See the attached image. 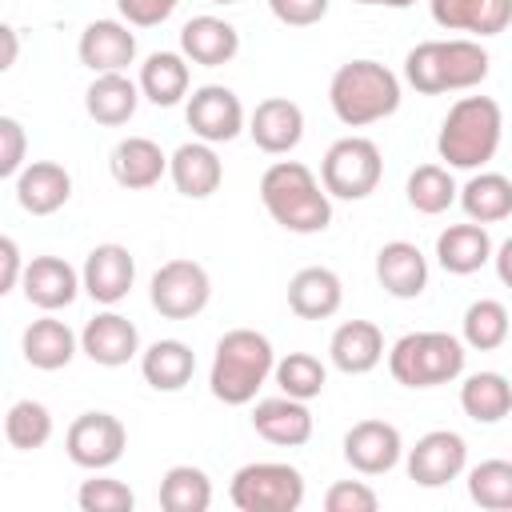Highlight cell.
Segmentation results:
<instances>
[{"instance_id":"cell-1","label":"cell","mask_w":512,"mask_h":512,"mask_svg":"<svg viewBox=\"0 0 512 512\" xmlns=\"http://www.w3.org/2000/svg\"><path fill=\"white\" fill-rule=\"evenodd\" d=\"M260 204L284 232L296 236H312L332 224V196L316 180V172L300 160H276L264 168Z\"/></svg>"},{"instance_id":"cell-2","label":"cell","mask_w":512,"mask_h":512,"mask_svg":"<svg viewBox=\"0 0 512 512\" xmlns=\"http://www.w3.org/2000/svg\"><path fill=\"white\" fill-rule=\"evenodd\" d=\"M276 368V352L272 340L256 328H232L216 340V356L208 368V388L220 404H252L256 392L264 388V380Z\"/></svg>"},{"instance_id":"cell-3","label":"cell","mask_w":512,"mask_h":512,"mask_svg":"<svg viewBox=\"0 0 512 512\" xmlns=\"http://www.w3.org/2000/svg\"><path fill=\"white\" fill-rule=\"evenodd\" d=\"M328 104L340 124L368 128L400 108V76L380 60H348L328 80Z\"/></svg>"},{"instance_id":"cell-4","label":"cell","mask_w":512,"mask_h":512,"mask_svg":"<svg viewBox=\"0 0 512 512\" xmlns=\"http://www.w3.org/2000/svg\"><path fill=\"white\" fill-rule=\"evenodd\" d=\"M500 136H504V112L492 96H460L444 124H440V136H436V152L448 168H464V172H476L484 168L496 148H500Z\"/></svg>"},{"instance_id":"cell-5","label":"cell","mask_w":512,"mask_h":512,"mask_svg":"<svg viewBox=\"0 0 512 512\" xmlns=\"http://www.w3.org/2000/svg\"><path fill=\"white\" fill-rule=\"evenodd\" d=\"M388 372L404 388L452 384L464 372V340L448 332H404L388 352Z\"/></svg>"},{"instance_id":"cell-6","label":"cell","mask_w":512,"mask_h":512,"mask_svg":"<svg viewBox=\"0 0 512 512\" xmlns=\"http://www.w3.org/2000/svg\"><path fill=\"white\" fill-rule=\"evenodd\" d=\"M228 500L240 512H296L304 504V476L280 460H252L236 468Z\"/></svg>"},{"instance_id":"cell-7","label":"cell","mask_w":512,"mask_h":512,"mask_svg":"<svg viewBox=\"0 0 512 512\" xmlns=\"http://www.w3.org/2000/svg\"><path fill=\"white\" fill-rule=\"evenodd\" d=\"M384 176V156L368 136H340L320 160V184L336 200H364Z\"/></svg>"},{"instance_id":"cell-8","label":"cell","mask_w":512,"mask_h":512,"mask_svg":"<svg viewBox=\"0 0 512 512\" xmlns=\"http://www.w3.org/2000/svg\"><path fill=\"white\" fill-rule=\"evenodd\" d=\"M148 300L152 308L164 316V320H192L208 308L212 300V280H208V268L196 264V260H164L156 272H152V284H148Z\"/></svg>"},{"instance_id":"cell-9","label":"cell","mask_w":512,"mask_h":512,"mask_svg":"<svg viewBox=\"0 0 512 512\" xmlns=\"http://www.w3.org/2000/svg\"><path fill=\"white\" fill-rule=\"evenodd\" d=\"M128 448V428L112 412H80L64 432V452L76 468L104 472Z\"/></svg>"},{"instance_id":"cell-10","label":"cell","mask_w":512,"mask_h":512,"mask_svg":"<svg viewBox=\"0 0 512 512\" xmlns=\"http://www.w3.org/2000/svg\"><path fill=\"white\" fill-rule=\"evenodd\" d=\"M404 468L408 480H416L420 488H444L468 468V444L452 428H432L408 448Z\"/></svg>"},{"instance_id":"cell-11","label":"cell","mask_w":512,"mask_h":512,"mask_svg":"<svg viewBox=\"0 0 512 512\" xmlns=\"http://www.w3.org/2000/svg\"><path fill=\"white\" fill-rule=\"evenodd\" d=\"M184 120H188L196 140L228 144L244 132V104L224 84H200L184 104Z\"/></svg>"},{"instance_id":"cell-12","label":"cell","mask_w":512,"mask_h":512,"mask_svg":"<svg viewBox=\"0 0 512 512\" xmlns=\"http://www.w3.org/2000/svg\"><path fill=\"white\" fill-rule=\"evenodd\" d=\"M400 456H404V440L400 428L388 420H356L344 432V460L360 476H384L400 464Z\"/></svg>"},{"instance_id":"cell-13","label":"cell","mask_w":512,"mask_h":512,"mask_svg":"<svg viewBox=\"0 0 512 512\" xmlns=\"http://www.w3.org/2000/svg\"><path fill=\"white\" fill-rule=\"evenodd\" d=\"M80 280H84V292L96 304L112 308V304H120L132 292V284H136V260H132V252L124 244H112V240L108 244H96L88 252V260H84V268H80Z\"/></svg>"},{"instance_id":"cell-14","label":"cell","mask_w":512,"mask_h":512,"mask_svg":"<svg viewBox=\"0 0 512 512\" xmlns=\"http://www.w3.org/2000/svg\"><path fill=\"white\" fill-rule=\"evenodd\" d=\"M80 64L100 76V72H124L136 60V32L128 20H92L80 32Z\"/></svg>"},{"instance_id":"cell-15","label":"cell","mask_w":512,"mask_h":512,"mask_svg":"<svg viewBox=\"0 0 512 512\" xmlns=\"http://www.w3.org/2000/svg\"><path fill=\"white\" fill-rule=\"evenodd\" d=\"M248 136L268 156H288L304 140V112L288 96H268L248 116Z\"/></svg>"},{"instance_id":"cell-16","label":"cell","mask_w":512,"mask_h":512,"mask_svg":"<svg viewBox=\"0 0 512 512\" xmlns=\"http://www.w3.org/2000/svg\"><path fill=\"white\" fill-rule=\"evenodd\" d=\"M80 288H84L80 272L68 260H60V256H32L28 268H24V280H20L24 300L32 308H40V312L68 308L80 296Z\"/></svg>"},{"instance_id":"cell-17","label":"cell","mask_w":512,"mask_h":512,"mask_svg":"<svg viewBox=\"0 0 512 512\" xmlns=\"http://www.w3.org/2000/svg\"><path fill=\"white\" fill-rule=\"evenodd\" d=\"M80 352L100 368H120L140 352V332L120 312H96L80 332Z\"/></svg>"},{"instance_id":"cell-18","label":"cell","mask_w":512,"mask_h":512,"mask_svg":"<svg viewBox=\"0 0 512 512\" xmlns=\"http://www.w3.org/2000/svg\"><path fill=\"white\" fill-rule=\"evenodd\" d=\"M12 184H16V204L28 216H52V212H60L72 200V176L56 160H32V164H24Z\"/></svg>"},{"instance_id":"cell-19","label":"cell","mask_w":512,"mask_h":512,"mask_svg":"<svg viewBox=\"0 0 512 512\" xmlns=\"http://www.w3.org/2000/svg\"><path fill=\"white\" fill-rule=\"evenodd\" d=\"M252 428H256V436H264L276 448H300V444L312 440L308 400H296V396H284V392L280 396H268V400H256Z\"/></svg>"},{"instance_id":"cell-20","label":"cell","mask_w":512,"mask_h":512,"mask_svg":"<svg viewBox=\"0 0 512 512\" xmlns=\"http://www.w3.org/2000/svg\"><path fill=\"white\" fill-rule=\"evenodd\" d=\"M108 168H112V180L120 188L144 192V188H156L160 184V176L168 172V156H164V148L152 136H124L112 148Z\"/></svg>"},{"instance_id":"cell-21","label":"cell","mask_w":512,"mask_h":512,"mask_svg":"<svg viewBox=\"0 0 512 512\" xmlns=\"http://www.w3.org/2000/svg\"><path fill=\"white\" fill-rule=\"evenodd\" d=\"M168 176H172L180 196L208 200L224 180V164H220V156L208 140H188L168 156Z\"/></svg>"},{"instance_id":"cell-22","label":"cell","mask_w":512,"mask_h":512,"mask_svg":"<svg viewBox=\"0 0 512 512\" xmlns=\"http://www.w3.org/2000/svg\"><path fill=\"white\" fill-rule=\"evenodd\" d=\"M376 280L396 300H416L428 288V260L412 240H388L376 252Z\"/></svg>"},{"instance_id":"cell-23","label":"cell","mask_w":512,"mask_h":512,"mask_svg":"<svg viewBox=\"0 0 512 512\" xmlns=\"http://www.w3.org/2000/svg\"><path fill=\"white\" fill-rule=\"evenodd\" d=\"M340 304H344V284L324 264H308L288 280V308L300 320H328L340 312Z\"/></svg>"},{"instance_id":"cell-24","label":"cell","mask_w":512,"mask_h":512,"mask_svg":"<svg viewBox=\"0 0 512 512\" xmlns=\"http://www.w3.org/2000/svg\"><path fill=\"white\" fill-rule=\"evenodd\" d=\"M328 360L344 376H364L384 360V332L372 320H344L328 340Z\"/></svg>"},{"instance_id":"cell-25","label":"cell","mask_w":512,"mask_h":512,"mask_svg":"<svg viewBox=\"0 0 512 512\" xmlns=\"http://www.w3.org/2000/svg\"><path fill=\"white\" fill-rule=\"evenodd\" d=\"M180 52L200 68H220V64L236 60L240 32L220 16H192L180 28Z\"/></svg>"},{"instance_id":"cell-26","label":"cell","mask_w":512,"mask_h":512,"mask_svg":"<svg viewBox=\"0 0 512 512\" xmlns=\"http://www.w3.org/2000/svg\"><path fill=\"white\" fill-rule=\"evenodd\" d=\"M76 348H80V336H76L64 320H56L52 312H44L40 320H32V324L24 328V336H20L24 360H28L32 368H40V372L68 368L72 356H76Z\"/></svg>"},{"instance_id":"cell-27","label":"cell","mask_w":512,"mask_h":512,"mask_svg":"<svg viewBox=\"0 0 512 512\" xmlns=\"http://www.w3.org/2000/svg\"><path fill=\"white\" fill-rule=\"evenodd\" d=\"M492 236L484 224L468 220V224H448L440 236H436V260L444 272L452 276H472L480 272L488 260H492Z\"/></svg>"},{"instance_id":"cell-28","label":"cell","mask_w":512,"mask_h":512,"mask_svg":"<svg viewBox=\"0 0 512 512\" xmlns=\"http://www.w3.org/2000/svg\"><path fill=\"white\" fill-rule=\"evenodd\" d=\"M140 96H144L140 84H132L124 72H100V76L88 84V92H84V108H88V116H92L96 124L120 128V124H128V120L136 116Z\"/></svg>"},{"instance_id":"cell-29","label":"cell","mask_w":512,"mask_h":512,"mask_svg":"<svg viewBox=\"0 0 512 512\" xmlns=\"http://www.w3.org/2000/svg\"><path fill=\"white\" fill-rule=\"evenodd\" d=\"M196 372V352L184 340H156L140 352V376L156 392H180Z\"/></svg>"},{"instance_id":"cell-30","label":"cell","mask_w":512,"mask_h":512,"mask_svg":"<svg viewBox=\"0 0 512 512\" xmlns=\"http://www.w3.org/2000/svg\"><path fill=\"white\" fill-rule=\"evenodd\" d=\"M188 56L184 52H152L140 64V92L144 100H152L156 108H172L188 96Z\"/></svg>"},{"instance_id":"cell-31","label":"cell","mask_w":512,"mask_h":512,"mask_svg":"<svg viewBox=\"0 0 512 512\" xmlns=\"http://www.w3.org/2000/svg\"><path fill=\"white\" fill-rule=\"evenodd\" d=\"M460 408L476 424H500L512 412V380L500 372H472L460 384Z\"/></svg>"},{"instance_id":"cell-32","label":"cell","mask_w":512,"mask_h":512,"mask_svg":"<svg viewBox=\"0 0 512 512\" xmlns=\"http://www.w3.org/2000/svg\"><path fill=\"white\" fill-rule=\"evenodd\" d=\"M460 208L476 224H496L512 216V180L504 172H476L460 188Z\"/></svg>"},{"instance_id":"cell-33","label":"cell","mask_w":512,"mask_h":512,"mask_svg":"<svg viewBox=\"0 0 512 512\" xmlns=\"http://www.w3.org/2000/svg\"><path fill=\"white\" fill-rule=\"evenodd\" d=\"M212 480L196 464H172L160 476V508L164 512H208Z\"/></svg>"},{"instance_id":"cell-34","label":"cell","mask_w":512,"mask_h":512,"mask_svg":"<svg viewBox=\"0 0 512 512\" xmlns=\"http://www.w3.org/2000/svg\"><path fill=\"white\" fill-rule=\"evenodd\" d=\"M440 60H444V92H464V88L484 84L488 64H492L484 44L480 40H464V36L440 40Z\"/></svg>"},{"instance_id":"cell-35","label":"cell","mask_w":512,"mask_h":512,"mask_svg":"<svg viewBox=\"0 0 512 512\" xmlns=\"http://www.w3.org/2000/svg\"><path fill=\"white\" fill-rule=\"evenodd\" d=\"M404 192H408V204L416 212H424V216H440V212H448L460 200V188H456L448 164H420V168H412Z\"/></svg>"},{"instance_id":"cell-36","label":"cell","mask_w":512,"mask_h":512,"mask_svg":"<svg viewBox=\"0 0 512 512\" xmlns=\"http://www.w3.org/2000/svg\"><path fill=\"white\" fill-rule=\"evenodd\" d=\"M464 344L476 348V352H496L504 340H508V308L492 296H480L464 308Z\"/></svg>"},{"instance_id":"cell-37","label":"cell","mask_w":512,"mask_h":512,"mask_svg":"<svg viewBox=\"0 0 512 512\" xmlns=\"http://www.w3.org/2000/svg\"><path fill=\"white\" fill-rule=\"evenodd\" d=\"M4 440L16 452H36L52 440V412L40 400H16L4 416Z\"/></svg>"},{"instance_id":"cell-38","label":"cell","mask_w":512,"mask_h":512,"mask_svg":"<svg viewBox=\"0 0 512 512\" xmlns=\"http://www.w3.org/2000/svg\"><path fill=\"white\" fill-rule=\"evenodd\" d=\"M272 376H276L280 392L284 396H296V400H316L324 392V384H328V368L312 352H288V356H280L276 368H272Z\"/></svg>"},{"instance_id":"cell-39","label":"cell","mask_w":512,"mask_h":512,"mask_svg":"<svg viewBox=\"0 0 512 512\" xmlns=\"http://www.w3.org/2000/svg\"><path fill=\"white\" fill-rule=\"evenodd\" d=\"M468 496L488 512H512V460H480L468 468Z\"/></svg>"},{"instance_id":"cell-40","label":"cell","mask_w":512,"mask_h":512,"mask_svg":"<svg viewBox=\"0 0 512 512\" xmlns=\"http://www.w3.org/2000/svg\"><path fill=\"white\" fill-rule=\"evenodd\" d=\"M404 80L420 96H440L444 92V60H440V40H420L404 56Z\"/></svg>"},{"instance_id":"cell-41","label":"cell","mask_w":512,"mask_h":512,"mask_svg":"<svg viewBox=\"0 0 512 512\" xmlns=\"http://www.w3.org/2000/svg\"><path fill=\"white\" fill-rule=\"evenodd\" d=\"M76 504H80L84 512H132L136 492H132L124 480H112V476H92V480H84V484H80Z\"/></svg>"},{"instance_id":"cell-42","label":"cell","mask_w":512,"mask_h":512,"mask_svg":"<svg viewBox=\"0 0 512 512\" xmlns=\"http://www.w3.org/2000/svg\"><path fill=\"white\" fill-rule=\"evenodd\" d=\"M324 508L328 512H376L380 508V496L364 480H336L324 492Z\"/></svg>"},{"instance_id":"cell-43","label":"cell","mask_w":512,"mask_h":512,"mask_svg":"<svg viewBox=\"0 0 512 512\" xmlns=\"http://www.w3.org/2000/svg\"><path fill=\"white\" fill-rule=\"evenodd\" d=\"M24 152H28V136L24 124L16 116H0V176L16 180L24 168Z\"/></svg>"},{"instance_id":"cell-44","label":"cell","mask_w":512,"mask_h":512,"mask_svg":"<svg viewBox=\"0 0 512 512\" xmlns=\"http://www.w3.org/2000/svg\"><path fill=\"white\" fill-rule=\"evenodd\" d=\"M328 4L332 0H268L272 16L280 24H288V28H312V24H320L328 16Z\"/></svg>"},{"instance_id":"cell-45","label":"cell","mask_w":512,"mask_h":512,"mask_svg":"<svg viewBox=\"0 0 512 512\" xmlns=\"http://www.w3.org/2000/svg\"><path fill=\"white\" fill-rule=\"evenodd\" d=\"M180 0H116L120 16L132 24V28H156L164 24L172 12H176Z\"/></svg>"},{"instance_id":"cell-46","label":"cell","mask_w":512,"mask_h":512,"mask_svg":"<svg viewBox=\"0 0 512 512\" xmlns=\"http://www.w3.org/2000/svg\"><path fill=\"white\" fill-rule=\"evenodd\" d=\"M508 24H512V0H476L468 32H476V36H496V32H504Z\"/></svg>"},{"instance_id":"cell-47","label":"cell","mask_w":512,"mask_h":512,"mask_svg":"<svg viewBox=\"0 0 512 512\" xmlns=\"http://www.w3.org/2000/svg\"><path fill=\"white\" fill-rule=\"evenodd\" d=\"M428 8H432V20L444 32H468L476 0H428Z\"/></svg>"},{"instance_id":"cell-48","label":"cell","mask_w":512,"mask_h":512,"mask_svg":"<svg viewBox=\"0 0 512 512\" xmlns=\"http://www.w3.org/2000/svg\"><path fill=\"white\" fill-rule=\"evenodd\" d=\"M24 268H28V264L20 260V244H16L12 236H0V292L20 288Z\"/></svg>"},{"instance_id":"cell-49","label":"cell","mask_w":512,"mask_h":512,"mask_svg":"<svg viewBox=\"0 0 512 512\" xmlns=\"http://www.w3.org/2000/svg\"><path fill=\"white\" fill-rule=\"evenodd\" d=\"M492 264H496V276H500V284L504 288H512V236L492 252Z\"/></svg>"},{"instance_id":"cell-50","label":"cell","mask_w":512,"mask_h":512,"mask_svg":"<svg viewBox=\"0 0 512 512\" xmlns=\"http://www.w3.org/2000/svg\"><path fill=\"white\" fill-rule=\"evenodd\" d=\"M0 40H4V60H0V68L8 72V68L16 64V48H20V40H16V28H12V24H4V28H0Z\"/></svg>"},{"instance_id":"cell-51","label":"cell","mask_w":512,"mask_h":512,"mask_svg":"<svg viewBox=\"0 0 512 512\" xmlns=\"http://www.w3.org/2000/svg\"><path fill=\"white\" fill-rule=\"evenodd\" d=\"M212 4H236V0H212Z\"/></svg>"}]
</instances>
